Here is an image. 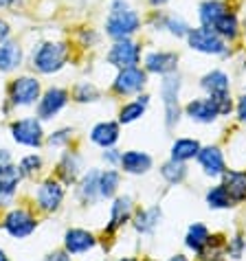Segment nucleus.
<instances>
[{
    "label": "nucleus",
    "instance_id": "nucleus-37",
    "mask_svg": "<svg viewBox=\"0 0 246 261\" xmlns=\"http://www.w3.org/2000/svg\"><path fill=\"white\" fill-rule=\"evenodd\" d=\"M42 167V161L38 156H27L22 163H20V173H24V176H33V173H38Z\"/></svg>",
    "mask_w": 246,
    "mask_h": 261
},
{
    "label": "nucleus",
    "instance_id": "nucleus-9",
    "mask_svg": "<svg viewBox=\"0 0 246 261\" xmlns=\"http://www.w3.org/2000/svg\"><path fill=\"white\" fill-rule=\"evenodd\" d=\"M38 226V222H35V217L24 211V208H16V211H11L9 215L5 217V228L7 233L11 237H29Z\"/></svg>",
    "mask_w": 246,
    "mask_h": 261
},
{
    "label": "nucleus",
    "instance_id": "nucleus-30",
    "mask_svg": "<svg viewBox=\"0 0 246 261\" xmlns=\"http://www.w3.org/2000/svg\"><path fill=\"white\" fill-rule=\"evenodd\" d=\"M163 29H167L174 38H187V33H189L191 27H189V22H187L183 16H176V13H171V16H165Z\"/></svg>",
    "mask_w": 246,
    "mask_h": 261
},
{
    "label": "nucleus",
    "instance_id": "nucleus-27",
    "mask_svg": "<svg viewBox=\"0 0 246 261\" xmlns=\"http://www.w3.org/2000/svg\"><path fill=\"white\" fill-rule=\"evenodd\" d=\"M211 242V237H209V230L202 226V224H193L189 228V233H187V246H189L191 250L196 252H202Z\"/></svg>",
    "mask_w": 246,
    "mask_h": 261
},
{
    "label": "nucleus",
    "instance_id": "nucleus-46",
    "mask_svg": "<svg viewBox=\"0 0 246 261\" xmlns=\"http://www.w3.org/2000/svg\"><path fill=\"white\" fill-rule=\"evenodd\" d=\"M104 158H108V161H110V163H117V161H121V156H119V154H114V149L106 151V154H104Z\"/></svg>",
    "mask_w": 246,
    "mask_h": 261
},
{
    "label": "nucleus",
    "instance_id": "nucleus-51",
    "mask_svg": "<svg viewBox=\"0 0 246 261\" xmlns=\"http://www.w3.org/2000/svg\"><path fill=\"white\" fill-rule=\"evenodd\" d=\"M121 261H136V259H121Z\"/></svg>",
    "mask_w": 246,
    "mask_h": 261
},
{
    "label": "nucleus",
    "instance_id": "nucleus-44",
    "mask_svg": "<svg viewBox=\"0 0 246 261\" xmlns=\"http://www.w3.org/2000/svg\"><path fill=\"white\" fill-rule=\"evenodd\" d=\"M22 0H0V9H16Z\"/></svg>",
    "mask_w": 246,
    "mask_h": 261
},
{
    "label": "nucleus",
    "instance_id": "nucleus-47",
    "mask_svg": "<svg viewBox=\"0 0 246 261\" xmlns=\"http://www.w3.org/2000/svg\"><path fill=\"white\" fill-rule=\"evenodd\" d=\"M169 0H147V5L150 7H154V9H158V7H163V5H167Z\"/></svg>",
    "mask_w": 246,
    "mask_h": 261
},
{
    "label": "nucleus",
    "instance_id": "nucleus-8",
    "mask_svg": "<svg viewBox=\"0 0 246 261\" xmlns=\"http://www.w3.org/2000/svg\"><path fill=\"white\" fill-rule=\"evenodd\" d=\"M11 134L13 141L27 145V147H38V145H42V139H44V132H42L38 119H20L11 123Z\"/></svg>",
    "mask_w": 246,
    "mask_h": 261
},
{
    "label": "nucleus",
    "instance_id": "nucleus-36",
    "mask_svg": "<svg viewBox=\"0 0 246 261\" xmlns=\"http://www.w3.org/2000/svg\"><path fill=\"white\" fill-rule=\"evenodd\" d=\"M209 97H211V101L215 103V110H218V114H222V117L233 110V101H231L229 92H220V95H209Z\"/></svg>",
    "mask_w": 246,
    "mask_h": 261
},
{
    "label": "nucleus",
    "instance_id": "nucleus-3",
    "mask_svg": "<svg viewBox=\"0 0 246 261\" xmlns=\"http://www.w3.org/2000/svg\"><path fill=\"white\" fill-rule=\"evenodd\" d=\"M187 44H189L191 50L202 55H227V42H224L218 33L213 31L211 27H196V29H189L187 33Z\"/></svg>",
    "mask_w": 246,
    "mask_h": 261
},
{
    "label": "nucleus",
    "instance_id": "nucleus-25",
    "mask_svg": "<svg viewBox=\"0 0 246 261\" xmlns=\"http://www.w3.org/2000/svg\"><path fill=\"white\" fill-rule=\"evenodd\" d=\"M147 101H150V97L143 95L136 101H130V103H126L121 108V112H119V121L121 123H132L136 119H141L143 112H145V108H147Z\"/></svg>",
    "mask_w": 246,
    "mask_h": 261
},
{
    "label": "nucleus",
    "instance_id": "nucleus-28",
    "mask_svg": "<svg viewBox=\"0 0 246 261\" xmlns=\"http://www.w3.org/2000/svg\"><path fill=\"white\" fill-rule=\"evenodd\" d=\"M79 193L86 202H95L99 198V171H88L82 180Z\"/></svg>",
    "mask_w": 246,
    "mask_h": 261
},
{
    "label": "nucleus",
    "instance_id": "nucleus-42",
    "mask_svg": "<svg viewBox=\"0 0 246 261\" xmlns=\"http://www.w3.org/2000/svg\"><path fill=\"white\" fill-rule=\"evenodd\" d=\"M46 261H70V257H68V252H53V255H48L46 257Z\"/></svg>",
    "mask_w": 246,
    "mask_h": 261
},
{
    "label": "nucleus",
    "instance_id": "nucleus-29",
    "mask_svg": "<svg viewBox=\"0 0 246 261\" xmlns=\"http://www.w3.org/2000/svg\"><path fill=\"white\" fill-rule=\"evenodd\" d=\"M158 220H161V211H158V208H147V211H141L136 215L134 226L139 233H152V230L156 228Z\"/></svg>",
    "mask_w": 246,
    "mask_h": 261
},
{
    "label": "nucleus",
    "instance_id": "nucleus-11",
    "mask_svg": "<svg viewBox=\"0 0 246 261\" xmlns=\"http://www.w3.org/2000/svg\"><path fill=\"white\" fill-rule=\"evenodd\" d=\"M68 103V92L64 88H48L40 97L38 103V117L40 119H53L64 106Z\"/></svg>",
    "mask_w": 246,
    "mask_h": 261
},
{
    "label": "nucleus",
    "instance_id": "nucleus-1",
    "mask_svg": "<svg viewBox=\"0 0 246 261\" xmlns=\"http://www.w3.org/2000/svg\"><path fill=\"white\" fill-rule=\"evenodd\" d=\"M68 57H70V46L66 42H42V44L33 50L31 64L42 75H53V72L66 66Z\"/></svg>",
    "mask_w": 246,
    "mask_h": 261
},
{
    "label": "nucleus",
    "instance_id": "nucleus-20",
    "mask_svg": "<svg viewBox=\"0 0 246 261\" xmlns=\"http://www.w3.org/2000/svg\"><path fill=\"white\" fill-rule=\"evenodd\" d=\"M224 189L233 202L246 200V173L242 171H224Z\"/></svg>",
    "mask_w": 246,
    "mask_h": 261
},
{
    "label": "nucleus",
    "instance_id": "nucleus-43",
    "mask_svg": "<svg viewBox=\"0 0 246 261\" xmlns=\"http://www.w3.org/2000/svg\"><path fill=\"white\" fill-rule=\"evenodd\" d=\"M128 0H112L110 3V11H121V9H128Z\"/></svg>",
    "mask_w": 246,
    "mask_h": 261
},
{
    "label": "nucleus",
    "instance_id": "nucleus-2",
    "mask_svg": "<svg viewBox=\"0 0 246 261\" xmlns=\"http://www.w3.org/2000/svg\"><path fill=\"white\" fill-rule=\"evenodd\" d=\"M141 24H143L141 16L132 7H128V9L108 13L104 31L108 38H112V40H126V38H132L136 31H141Z\"/></svg>",
    "mask_w": 246,
    "mask_h": 261
},
{
    "label": "nucleus",
    "instance_id": "nucleus-14",
    "mask_svg": "<svg viewBox=\"0 0 246 261\" xmlns=\"http://www.w3.org/2000/svg\"><path fill=\"white\" fill-rule=\"evenodd\" d=\"M229 9V0H202L198 7V20L202 27H213Z\"/></svg>",
    "mask_w": 246,
    "mask_h": 261
},
{
    "label": "nucleus",
    "instance_id": "nucleus-45",
    "mask_svg": "<svg viewBox=\"0 0 246 261\" xmlns=\"http://www.w3.org/2000/svg\"><path fill=\"white\" fill-rule=\"evenodd\" d=\"M7 165H11V156H9V151L7 149H0V169Z\"/></svg>",
    "mask_w": 246,
    "mask_h": 261
},
{
    "label": "nucleus",
    "instance_id": "nucleus-38",
    "mask_svg": "<svg viewBox=\"0 0 246 261\" xmlns=\"http://www.w3.org/2000/svg\"><path fill=\"white\" fill-rule=\"evenodd\" d=\"M68 139H70V129H60V132H55V134L48 136V143L55 145V147H60V145H64Z\"/></svg>",
    "mask_w": 246,
    "mask_h": 261
},
{
    "label": "nucleus",
    "instance_id": "nucleus-31",
    "mask_svg": "<svg viewBox=\"0 0 246 261\" xmlns=\"http://www.w3.org/2000/svg\"><path fill=\"white\" fill-rule=\"evenodd\" d=\"M119 187V173L117 171H104L99 173V195L101 198H112Z\"/></svg>",
    "mask_w": 246,
    "mask_h": 261
},
{
    "label": "nucleus",
    "instance_id": "nucleus-49",
    "mask_svg": "<svg viewBox=\"0 0 246 261\" xmlns=\"http://www.w3.org/2000/svg\"><path fill=\"white\" fill-rule=\"evenodd\" d=\"M0 261H9V259H7V255H5V250H0Z\"/></svg>",
    "mask_w": 246,
    "mask_h": 261
},
{
    "label": "nucleus",
    "instance_id": "nucleus-18",
    "mask_svg": "<svg viewBox=\"0 0 246 261\" xmlns=\"http://www.w3.org/2000/svg\"><path fill=\"white\" fill-rule=\"evenodd\" d=\"M198 161L207 176H220L224 173V158L218 147H205L198 151Z\"/></svg>",
    "mask_w": 246,
    "mask_h": 261
},
{
    "label": "nucleus",
    "instance_id": "nucleus-19",
    "mask_svg": "<svg viewBox=\"0 0 246 261\" xmlns=\"http://www.w3.org/2000/svg\"><path fill=\"white\" fill-rule=\"evenodd\" d=\"M90 139H92V143H97L99 147H112V145L119 141V125L112 121L97 123L90 132Z\"/></svg>",
    "mask_w": 246,
    "mask_h": 261
},
{
    "label": "nucleus",
    "instance_id": "nucleus-17",
    "mask_svg": "<svg viewBox=\"0 0 246 261\" xmlns=\"http://www.w3.org/2000/svg\"><path fill=\"white\" fill-rule=\"evenodd\" d=\"M22 64V48L18 42H0V72H11Z\"/></svg>",
    "mask_w": 246,
    "mask_h": 261
},
{
    "label": "nucleus",
    "instance_id": "nucleus-24",
    "mask_svg": "<svg viewBox=\"0 0 246 261\" xmlns=\"http://www.w3.org/2000/svg\"><path fill=\"white\" fill-rule=\"evenodd\" d=\"M20 176H22V173H20V169H16V167H11V165L3 167V169H0V195L11 198L18 189Z\"/></svg>",
    "mask_w": 246,
    "mask_h": 261
},
{
    "label": "nucleus",
    "instance_id": "nucleus-5",
    "mask_svg": "<svg viewBox=\"0 0 246 261\" xmlns=\"http://www.w3.org/2000/svg\"><path fill=\"white\" fill-rule=\"evenodd\" d=\"M40 92H42V86L31 75H22L13 79L9 86V99L13 106H33L40 99Z\"/></svg>",
    "mask_w": 246,
    "mask_h": 261
},
{
    "label": "nucleus",
    "instance_id": "nucleus-50",
    "mask_svg": "<svg viewBox=\"0 0 246 261\" xmlns=\"http://www.w3.org/2000/svg\"><path fill=\"white\" fill-rule=\"evenodd\" d=\"M242 33H244V40H246V20H244V24H242Z\"/></svg>",
    "mask_w": 246,
    "mask_h": 261
},
{
    "label": "nucleus",
    "instance_id": "nucleus-22",
    "mask_svg": "<svg viewBox=\"0 0 246 261\" xmlns=\"http://www.w3.org/2000/svg\"><path fill=\"white\" fill-rule=\"evenodd\" d=\"M119 163L123 167V171L128 173H145L152 167V158L147 154H143V151H126Z\"/></svg>",
    "mask_w": 246,
    "mask_h": 261
},
{
    "label": "nucleus",
    "instance_id": "nucleus-48",
    "mask_svg": "<svg viewBox=\"0 0 246 261\" xmlns=\"http://www.w3.org/2000/svg\"><path fill=\"white\" fill-rule=\"evenodd\" d=\"M169 261H187V257H183V255H176V257H171Z\"/></svg>",
    "mask_w": 246,
    "mask_h": 261
},
{
    "label": "nucleus",
    "instance_id": "nucleus-39",
    "mask_svg": "<svg viewBox=\"0 0 246 261\" xmlns=\"http://www.w3.org/2000/svg\"><path fill=\"white\" fill-rule=\"evenodd\" d=\"M242 248H244V242H242V237H233V242H231V246H229V252L233 255L235 259L242 255Z\"/></svg>",
    "mask_w": 246,
    "mask_h": 261
},
{
    "label": "nucleus",
    "instance_id": "nucleus-26",
    "mask_svg": "<svg viewBox=\"0 0 246 261\" xmlns=\"http://www.w3.org/2000/svg\"><path fill=\"white\" fill-rule=\"evenodd\" d=\"M198 151H200V143L198 141H193V139H180L174 143V147H171V158L174 161H189V158L193 156H198Z\"/></svg>",
    "mask_w": 246,
    "mask_h": 261
},
{
    "label": "nucleus",
    "instance_id": "nucleus-16",
    "mask_svg": "<svg viewBox=\"0 0 246 261\" xmlns=\"http://www.w3.org/2000/svg\"><path fill=\"white\" fill-rule=\"evenodd\" d=\"M211 29L220 35L224 42H227V44H229V42H235L237 38H240V33H242L240 20H237V13H235L233 9H229Z\"/></svg>",
    "mask_w": 246,
    "mask_h": 261
},
{
    "label": "nucleus",
    "instance_id": "nucleus-34",
    "mask_svg": "<svg viewBox=\"0 0 246 261\" xmlns=\"http://www.w3.org/2000/svg\"><path fill=\"white\" fill-rule=\"evenodd\" d=\"M77 169H79V158L75 154L64 156V161L60 165V173H62L64 182H73V180L77 178Z\"/></svg>",
    "mask_w": 246,
    "mask_h": 261
},
{
    "label": "nucleus",
    "instance_id": "nucleus-21",
    "mask_svg": "<svg viewBox=\"0 0 246 261\" xmlns=\"http://www.w3.org/2000/svg\"><path fill=\"white\" fill-rule=\"evenodd\" d=\"M200 86H202V90L209 92V95H220V92H229L231 82H229V75L224 70H211L200 79Z\"/></svg>",
    "mask_w": 246,
    "mask_h": 261
},
{
    "label": "nucleus",
    "instance_id": "nucleus-4",
    "mask_svg": "<svg viewBox=\"0 0 246 261\" xmlns=\"http://www.w3.org/2000/svg\"><path fill=\"white\" fill-rule=\"evenodd\" d=\"M108 64H112L114 68H134L136 64L141 62V44L134 40H114V44L110 46V50H108L106 55Z\"/></svg>",
    "mask_w": 246,
    "mask_h": 261
},
{
    "label": "nucleus",
    "instance_id": "nucleus-6",
    "mask_svg": "<svg viewBox=\"0 0 246 261\" xmlns=\"http://www.w3.org/2000/svg\"><path fill=\"white\" fill-rule=\"evenodd\" d=\"M178 92H180V77L178 75H165L161 84V95L165 103V117H167V125L174 127L180 117V106H178Z\"/></svg>",
    "mask_w": 246,
    "mask_h": 261
},
{
    "label": "nucleus",
    "instance_id": "nucleus-33",
    "mask_svg": "<svg viewBox=\"0 0 246 261\" xmlns=\"http://www.w3.org/2000/svg\"><path fill=\"white\" fill-rule=\"evenodd\" d=\"M207 202H209V206H211V208H227V206H231V202H233V200L229 198L224 185H218L215 189H211L207 193Z\"/></svg>",
    "mask_w": 246,
    "mask_h": 261
},
{
    "label": "nucleus",
    "instance_id": "nucleus-13",
    "mask_svg": "<svg viewBox=\"0 0 246 261\" xmlns=\"http://www.w3.org/2000/svg\"><path fill=\"white\" fill-rule=\"evenodd\" d=\"M64 200V189L55 180H46L38 189V204L42 211H57Z\"/></svg>",
    "mask_w": 246,
    "mask_h": 261
},
{
    "label": "nucleus",
    "instance_id": "nucleus-40",
    "mask_svg": "<svg viewBox=\"0 0 246 261\" xmlns=\"http://www.w3.org/2000/svg\"><path fill=\"white\" fill-rule=\"evenodd\" d=\"M9 35H11L9 22H7L5 18H0V42H7V40H9Z\"/></svg>",
    "mask_w": 246,
    "mask_h": 261
},
{
    "label": "nucleus",
    "instance_id": "nucleus-41",
    "mask_svg": "<svg viewBox=\"0 0 246 261\" xmlns=\"http://www.w3.org/2000/svg\"><path fill=\"white\" fill-rule=\"evenodd\" d=\"M237 117H240L242 123H246V95L237 99Z\"/></svg>",
    "mask_w": 246,
    "mask_h": 261
},
{
    "label": "nucleus",
    "instance_id": "nucleus-10",
    "mask_svg": "<svg viewBox=\"0 0 246 261\" xmlns=\"http://www.w3.org/2000/svg\"><path fill=\"white\" fill-rule=\"evenodd\" d=\"M178 68V53L171 50H152L145 55V72L154 75H171Z\"/></svg>",
    "mask_w": 246,
    "mask_h": 261
},
{
    "label": "nucleus",
    "instance_id": "nucleus-23",
    "mask_svg": "<svg viewBox=\"0 0 246 261\" xmlns=\"http://www.w3.org/2000/svg\"><path fill=\"white\" fill-rule=\"evenodd\" d=\"M132 215V200L130 198H119L112 204V215H110V226H108V233L117 230L121 224H126Z\"/></svg>",
    "mask_w": 246,
    "mask_h": 261
},
{
    "label": "nucleus",
    "instance_id": "nucleus-35",
    "mask_svg": "<svg viewBox=\"0 0 246 261\" xmlns=\"http://www.w3.org/2000/svg\"><path fill=\"white\" fill-rule=\"evenodd\" d=\"M73 97H75V101H79V103H88V101H95L99 97V90L90 82H82V84L75 86Z\"/></svg>",
    "mask_w": 246,
    "mask_h": 261
},
{
    "label": "nucleus",
    "instance_id": "nucleus-12",
    "mask_svg": "<svg viewBox=\"0 0 246 261\" xmlns=\"http://www.w3.org/2000/svg\"><path fill=\"white\" fill-rule=\"evenodd\" d=\"M187 117L196 123H213L215 119L220 117L218 110H215V103L211 101V97H205V99H193L187 103L185 108Z\"/></svg>",
    "mask_w": 246,
    "mask_h": 261
},
{
    "label": "nucleus",
    "instance_id": "nucleus-32",
    "mask_svg": "<svg viewBox=\"0 0 246 261\" xmlns=\"http://www.w3.org/2000/svg\"><path fill=\"white\" fill-rule=\"evenodd\" d=\"M161 173H163V178L167 180V182L178 185V182H183V178H185L187 169H185V165L180 163V161H174V158H171L169 163H165V165H163Z\"/></svg>",
    "mask_w": 246,
    "mask_h": 261
},
{
    "label": "nucleus",
    "instance_id": "nucleus-7",
    "mask_svg": "<svg viewBox=\"0 0 246 261\" xmlns=\"http://www.w3.org/2000/svg\"><path fill=\"white\" fill-rule=\"evenodd\" d=\"M147 86V72L141 70L139 66L134 68H123L119 70L117 79L112 84V90L117 95H136Z\"/></svg>",
    "mask_w": 246,
    "mask_h": 261
},
{
    "label": "nucleus",
    "instance_id": "nucleus-15",
    "mask_svg": "<svg viewBox=\"0 0 246 261\" xmlns=\"http://www.w3.org/2000/svg\"><path fill=\"white\" fill-rule=\"evenodd\" d=\"M95 237H92L88 230L84 228H73L66 233V239H64V246H66V252L68 255H82V252L90 250L95 246Z\"/></svg>",
    "mask_w": 246,
    "mask_h": 261
}]
</instances>
